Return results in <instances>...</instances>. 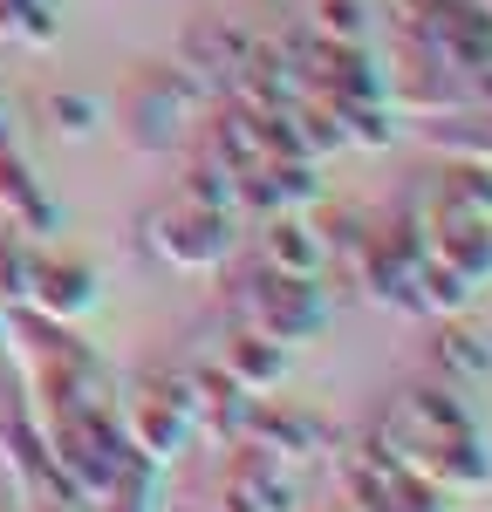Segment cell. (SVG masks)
Wrapping results in <instances>:
<instances>
[{"mask_svg": "<svg viewBox=\"0 0 492 512\" xmlns=\"http://www.w3.org/2000/svg\"><path fill=\"white\" fill-rule=\"evenodd\" d=\"M192 205H205V212H226V219H240V171H226V164L199 158L192 171H185V192Z\"/></svg>", "mask_w": 492, "mask_h": 512, "instance_id": "obj_20", "label": "cell"}, {"mask_svg": "<svg viewBox=\"0 0 492 512\" xmlns=\"http://www.w3.org/2000/svg\"><path fill=\"white\" fill-rule=\"evenodd\" d=\"M253 260L274 267V274H294V280H322V267H328L322 226H315L308 212H274V219H260V246H253Z\"/></svg>", "mask_w": 492, "mask_h": 512, "instance_id": "obj_8", "label": "cell"}, {"mask_svg": "<svg viewBox=\"0 0 492 512\" xmlns=\"http://www.w3.org/2000/svg\"><path fill=\"white\" fill-rule=\"evenodd\" d=\"M240 444L267 451L274 465H308V458H328V451H335V437H328L322 417H308V410H287V403H267V396H253V403H246Z\"/></svg>", "mask_w": 492, "mask_h": 512, "instance_id": "obj_5", "label": "cell"}, {"mask_svg": "<svg viewBox=\"0 0 492 512\" xmlns=\"http://www.w3.org/2000/svg\"><path fill=\"white\" fill-rule=\"evenodd\" d=\"M48 117H55V130H62V137H89L103 110H96L89 96H76V89H69V96H48Z\"/></svg>", "mask_w": 492, "mask_h": 512, "instance_id": "obj_24", "label": "cell"}, {"mask_svg": "<svg viewBox=\"0 0 492 512\" xmlns=\"http://www.w3.org/2000/svg\"><path fill=\"white\" fill-rule=\"evenodd\" d=\"M431 362H438L445 383H486L492 376V342L479 335V328H465L458 315H445L438 335H431Z\"/></svg>", "mask_w": 492, "mask_h": 512, "instance_id": "obj_14", "label": "cell"}, {"mask_svg": "<svg viewBox=\"0 0 492 512\" xmlns=\"http://www.w3.org/2000/svg\"><path fill=\"white\" fill-rule=\"evenodd\" d=\"M431 144H438L445 158L492 164V110H451V123L431 130Z\"/></svg>", "mask_w": 492, "mask_h": 512, "instance_id": "obj_18", "label": "cell"}, {"mask_svg": "<svg viewBox=\"0 0 492 512\" xmlns=\"http://www.w3.org/2000/svg\"><path fill=\"white\" fill-rule=\"evenodd\" d=\"M117 424H123V444L144 458V465H171V458H185V444H192V396H185V376L171 369V376H144L137 390L123 396V410H117Z\"/></svg>", "mask_w": 492, "mask_h": 512, "instance_id": "obj_2", "label": "cell"}, {"mask_svg": "<svg viewBox=\"0 0 492 512\" xmlns=\"http://www.w3.org/2000/svg\"><path fill=\"white\" fill-rule=\"evenodd\" d=\"M342 512H349V506H342Z\"/></svg>", "mask_w": 492, "mask_h": 512, "instance_id": "obj_28", "label": "cell"}, {"mask_svg": "<svg viewBox=\"0 0 492 512\" xmlns=\"http://www.w3.org/2000/svg\"><path fill=\"white\" fill-rule=\"evenodd\" d=\"M253 55H260V41L246 35V28H233V21H192V35H185V48H178V69L199 76L205 89L219 96Z\"/></svg>", "mask_w": 492, "mask_h": 512, "instance_id": "obj_6", "label": "cell"}, {"mask_svg": "<svg viewBox=\"0 0 492 512\" xmlns=\"http://www.w3.org/2000/svg\"><path fill=\"white\" fill-rule=\"evenodd\" d=\"M226 492H233L246 512H294V478H287V465H274V458L253 451V444H233Z\"/></svg>", "mask_w": 492, "mask_h": 512, "instance_id": "obj_11", "label": "cell"}, {"mask_svg": "<svg viewBox=\"0 0 492 512\" xmlns=\"http://www.w3.org/2000/svg\"><path fill=\"white\" fill-rule=\"evenodd\" d=\"M89 512H158V465L130 458V465L89 499Z\"/></svg>", "mask_w": 492, "mask_h": 512, "instance_id": "obj_17", "label": "cell"}, {"mask_svg": "<svg viewBox=\"0 0 492 512\" xmlns=\"http://www.w3.org/2000/svg\"><path fill=\"white\" fill-rule=\"evenodd\" d=\"M342 110V137L363 151H390L397 144V110L390 103H335Z\"/></svg>", "mask_w": 492, "mask_h": 512, "instance_id": "obj_23", "label": "cell"}, {"mask_svg": "<svg viewBox=\"0 0 492 512\" xmlns=\"http://www.w3.org/2000/svg\"><path fill=\"white\" fill-rule=\"evenodd\" d=\"M185 376V396H192V431L212 437V444H240V424H246V403L253 396L219 369V362H192L178 369Z\"/></svg>", "mask_w": 492, "mask_h": 512, "instance_id": "obj_7", "label": "cell"}, {"mask_svg": "<svg viewBox=\"0 0 492 512\" xmlns=\"http://www.w3.org/2000/svg\"><path fill=\"white\" fill-rule=\"evenodd\" d=\"M205 103H212V89L199 76H185V69H144L137 89H130V137L144 151H171L178 130L192 123V110H205Z\"/></svg>", "mask_w": 492, "mask_h": 512, "instance_id": "obj_4", "label": "cell"}, {"mask_svg": "<svg viewBox=\"0 0 492 512\" xmlns=\"http://www.w3.org/2000/svg\"><path fill=\"white\" fill-rule=\"evenodd\" d=\"M0 226H14V233H62V212H55V198L41 192V178L28 171V158L14 151V144H0Z\"/></svg>", "mask_w": 492, "mask_h": 512, "instance_id": "obj_9", "label": "cell"}, {"mask_svg": "<svg viewBox=\"0 0 492 512\" xmlns=\"http://www.w3.org/2000/svg\"><path fill=\"white\" fill-rule=\"evenodd\" d=\"M0 349H7V308H0Z\"/></svg>", "mask_w": 492, "mask_h": 512, "instance_id": "obj_26", "label": "cell"}, {"mask_svg": "<svg viewBox=\"0 0 492 512\" xmlns=\"http://www.w3.org/2000/svg\"><path fill=\"white\" fill-rule=\"evenodd\" d=\"M233 226H240V219L178 198V205H164V212L144 219V246H151L158 260H171V267H185V274H212V267H226V253H233Z\"/></svg>", "mask_w": 492, "mask_h": 512, "instance_id": "obj_3", "label": "cell"}, {"mask_svg": "<svg viewBox=\"0 0 492 512\" xmlns=\"http://www.w3.org/2000/svg\"><path fill=\"white\" fill-rule=\"evenodd\" d=\"M424 192H438L445 205H458V212H479V219H492V164L445 158L438 171H424Z\"/></svg>", "mask_w": 492, "mask_h": 512, "instance_id": "obj_16", "label": "cell"}, {"mask_svg": "<svg viewBox=\"0 0 492 512\" xmlns=\"http://www.w3.org/2000/svg\"><path fill=\"white\" fill-rule=\"evenodd\" d=\"M219 294H226V308L240 315V328H260V335H274V342H308V335L328 328L322 280L274 274V267H260V260H246Z\"/></svg>", "mask_w": 492, "mask_h": 512, "instance_id": "obj_1", "label": "cell"}, {"mask_svg": "<svg viewBox=\"0 0 492 512\" xmlns=\"http://www.w3.org/2000/svg\"><path fill=\"white\" fill-rule=\"evenodd\" d=\"M301 28L322 41H369V0H315Z\"/></svg>", "mask_w": 492, "mask_h": 512, "instance_id": "obj_22", "label": "cell"}, {"mask_svg": "<svg viewBox=\"0 0 492 512\" xmlns=\"http://www.w3.org/2000/svg\"><path fill=\"white\" fill-rule=\"evenodd\" d=\"M0 144H14V130H7V117H0Z\"/></svg>", "mask_w": 492, "mask_h": 512, "instance_id": "obj_25", "label": "cell"}, {"mask_svg": "<svg viewBox=\"0 0 492 512\" xmlns=\"http://www.w3.org/2000/svg\"><path fill=\"white\" fill-rule=\"evenodd\" d=\"M472 301H479V280H465L458 267H445L438 253L417 260V315L445 321V315H465Z\"/></svg>", "mask_w": 492, "mask_h": 512, "instance_id": "obj_15", "label": "cell"}, {"mask_svg": "<svg viewBox=\"0 0 492 512\" xmlns=\"http://www.w3.org/2000/svg\"><path fill=\"white\" fill-rule=\"evenodd\" d=\"M219 369H226L246 396H274L281 376H287V342L260 335V328H240V335L226 342V355H219Z\"/></svg>", "mask_w": 492, "mask_h": 512, "instance_id": "obj_12", "label": "cell"}, {"mask_svg": "<svg viewBox=\"0 0 492 512\" xmlns=\"http://www.w3.org/2000/svg\"><path fill=\"white\" fill-rule=\"evenodd\" d=\"M62 21L48 14V0H0V41H21V48H55Z\"/></svg>", "mask_w": 492, "mask_h": 512, "instance_id": "obj_21", "label": "cell"}, {"mask_svg": "<svg viewBox=\"0 0 492 512\" xmlns=\"http://www.w3.org/2000/svg\"><path fill=\"white\" fill-rule=\"evenodd\" d=\"M479 7H486V14H492V0H479Z\"/></svg>", "mask_w": 492, "mask_h": 512, "instance_id": "obj_27", "label": "cell"}, {"mask_svg": "<svg viewBox=\"0 0 492 512\" xmlns=\"http://www.w3.org/2000/svg\"><path fill=\"white\" fill-rule=\"evenodd\" d=\"M35 246L28 233H14V226H0V308H28V287H35Z\"/></svg>", "mask_w": 492, "mask_h": 512, "instance_id": "obj_19", "label": "cell"}, {"mask_svg": "<svg viewBox=\"0 0 492 512\" xmlns=\"http://www.w3.org/2000/svg\"><path fill=\"white\" fill-rule=\"evenodd\" d=\"M397 417H404L417 437H438V431H479V410H472V403L458 396V383H417V390H404Z\"/></svg>", "mask_w": 492, "mask_h": 512, "instance_id": "obj_13", "label": "cell"}, {"mask_svg": "<svg viewBox=\"0 0 492 512\" xmlns=\"http://www.w3.org/2000/svg\"><path fill=\"white\" fill-rule=\"evenodd\" d=\"M28 308L35 315H55V321H82L96 308V274L82 260H35V287H28Z\"/></svg>", "mask_w": 492, "mask_h": 512, "instance_id": "obj_10", "label": "cell"}]
</instances>
